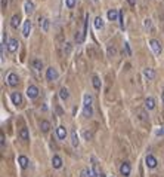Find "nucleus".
<instances>
[{"instance_id":"f257e3e1","label":"nucleus","mask_w":164,"mask_h":177,"mask_svg":"<svg viewBox=\"0 0 164 177\" xmlns=\"http://www.w3.org/2000/svg\"><path fill=\"white\" fill-rule=\"evenodd\" d=\"M83 115L86 118H90L93 115V98L90 94L83 95Z\"/></svg>"},{"instance_id":"f03ea898","label":"nucleus","mask_w":164,"mask_h":177,"mask_svg":"<svg viewBox=\"0 0 164 177\" xmlns=\"http://www.w3.org/2000/svg\"><path fill=\"white\" fill-rule=\"evenodd\" d=\"M27 95H28V98H37L39 97V88L37 86H34V85H30L28 88H27Z\"/></svg>"},{"instance_id":"7ed1b4c3","label":"nucleus","mask_w":164,"mask_h":177,"mask_svg":"<svg viewBox=\"0 0 164 177\" xmlns=\"http://www.w3.org/2000/svg\"><path fill=\"white\" fill-rule=\"evenodd\" d=\"M149 45H151V48H152V51H154V54L155 55H160L161 54V43L158 42V40H155V39H151L149 40Z\"/></svg>"},{"instance_id":"20e7f679","label":"nucleus","mask_w":164,"mask_h":177,"mask_svg":"<svg viewBox=\"0 0 164 177\" xmlns=\"http://www.w3.org/2000/svg\"><path fill=\"white\" fill-rule=\"evenodd\" d=\"M46 79L47 80H56L58 79V71H56L55 67H49L46 70Z\"/></svg>"},{"instance_id":"39448f33","label":"nucleus","mask_w":164,"mask_h":177,"mask_svg":"<svg viewBox=\"0 0 164 177\" xmlns=\"http://www.w3.org/2000/svg\"><path fill=\"white\" fill-rule=\"evenodd\" d=\"M130 171H132L130 164H129V162H123V164H121V167H120V173H121V176L129 177V176H130Z\"/></svg>"},{"instance_id":"423d86ee","label":"nucleus","mask_w":164,"mask_h":177,"mask_svg":"<svg viewBox=\"0 0 164 177\" xmlns=\"http://www.w3.org/2000/svg\"><path fill=\"white\" fill-rule=\"evenodd\" d=\"M18 46H19V42H18L17 39H9V42H8V49H9V52H17V51H18Z\"/></svg>"},{"instance_id":"0eeeda50","label":"nucleus","mask_w":164,"mask_h":177,"mask_svg":"<svg viewBox=\"0 0 164 177\" xmlns=\"http://www.w3.org/2000/svg\"><path fill=\"white\" fill-rule=\"evenodd\" d=\"M145 162H146V167L148 168H155L157 167V159H155V156H152V155H148L146 158H145Z\"/></svg>"},{"instance_id":"6e6552de","label":"nucleus","mask_w":164,"mask_h":177,"mask_svg":"<svg viewBox=\"0 0 164 177\" xmlns=\"http://www.w3.org/2000/svg\"><path fill=\"white\" fill-rule=\"evenodd\" d=\"M24 11L27 15H31L34 12V3L31 2V0H25V3H24Z\"/></svg>"},{"instance_id":"1a4fd4ad","label":"nucleus","mask_w":164,"mask_h":177,"mask_svg":"<svg viewBox=\"0 0 164 177\" xmlns=\"http://www.w3.org/2000/svg\"><path fill=\"white\" fill-rule=\"evenodd\" d=\"M31 21L30 20H27V21H24V28H22V34H24V37H28L30 36V33H31Z\"/></svg>"},{"instance_id":"9d476101","label":"nucleus","mask_w":164,"mask_h":177,"mask_svg":"<svg viewBox=\"0 0 164 177\" xmlns=\"http://www.w3.org/2000/svg\"><path fill=\"white\" fill-rule=\"evenodd\" d=\"M106 15H108V20H109V21H117L118 17H120V11H117V9H109Z\"/></svg>"},{"instance_id":"9b49d317","label":"nucleus","mask_w":164,"mask_h":177,"mask_svg":"<svg viewBox=\"0 0 164 177\" xmlns=\"http://www.w3.org/2000/svg\"><path fill=\"white\" fill-rule=\"evenodd\" d=\"M11 98H12V103H14V104H17V106L22 104V95H21V93H12Z\"/></svg>"},{"instance_id":"f8f14e48","label":"nucleus","mask_w":164,"mask_h":177,"mask_svg":"<svg viewBox=\"0 0 164 177\" xmlns=\"http://www.w3.org/2000/svg\"><path fill=\"white\" fill-rule=\"evenodd\" d=\"M143 76H145L148 80H152V79L155 77V71H154L151 67H146V68H143Z\"/></svg>"},{"instance_id":"ddd939ff","label":"nucleus","mask_w":164,"mask_h":177,"mask_svg":"<svg viewBox=\"0 0 164 177\" xmlns=\"http://www.w3.org/2000/svg\"><path fill=\"white\" fill-rule=\"evenodd\" d=\"M18 76L15 74V73H9V76H8V83L11 85V86H17L18 85Z\"/></svg>"},{"instance_id":"4468645a","label":"nucleus","mask_w":164,"mask_h":177,"mask_svg":"<svg viewBox=\"0 0 164 177\" xmlns=\"http://www.w3.org/2000/svg\"><path fill=\"white\" fill-rule=\"evenodd\" d=\"M39 24H40V28L46 33L47 30H49V20H46V18H39Z\"/></svg>"},{"instance_id":"2eb2a0df","label":"nucleus","mask_w":164,"mask_h":177,"mask_svg":"<svg viewBox=\"0 0 164 177\" xmlns=\"http://www.w3.org/2000/svg\"><path fill=\"white\" fill-rule=\"evenodd\" d=\"M56 134H58V138L59 140H65V137H67V130H65V127H58L56 128Z\"/></svg>"},{"instance_id":"dca6fc26","label":"nucleus","mask_w":164,"mask_h":177,"mask_svg":"<svg viewBox=\"0 0 164 177\" xmlns=\"http://www.w3.org/2000/svg\"><path fill=\"white\" fill-rule=\"evenodd\" d=\"M52 165H53V168H56V170H59V168L62 167V159H61V156H58V155H55V156L52 158Z\"/></svg>"},{"instance_id":"f3484780","label":"nucleus","mask_w":164,"mask_h":177,"mask_svg":"<svg viewBox=\"0 0 164 177\" xmlns=\"http://www.w3.org/2000/svg\"><path fill=\"white\" fill-rule=\"evenodd\" d=\"M145 107H146L148 110H152V109H155V100H154L152 97H148V98L145 100Z\"/></svg>"},{"instance_id":"a211bd4d","label":"nucleus","mask_w":164,"mask_h":177,"mask_svg":"<svg viewBox=\"0 0 164 177\" xmlns=\"http://www.w3.org/2000/svg\"><path fill=\"white\" fill-rule=\"evenodd\" d=\"M78 143H80V140H78L77 131H76V130H73V131H71V144H73L74 147H77V146H78Z\"/></svg>"},{"instance_id":"6ab92c4d","label":"nucleus","mask_w":164,"mask_h":177,"mask_svg":"<svg viewBox=\"0 0 164 177\" xmlns=\"http://www.w3.org/2000/svg\"><path fill=\"white\" fill-rule=\"evenodd\" d=\"M92 167H93L92 177H98V176H99V170H98V162H96V158H95V156H92Z\"/></svg>"},{"instance_id":"aec40b11","label":"nucleus","mask_w":164,"mask_h":177,"mask_svg":"<svg viewBox=\"0 0 164 177\" xmlns=\"http://www.w3.org/2000/svg\"><path fill=\"white\" fill-rule=\"evenodd\" d=\"M19 23H21V17H19V15H14V17L11 18V25H12V28H18Z\"/></svg>"},{"instance_id":"412c9836","label":"nucleus","mask_w":164,"mask_h":177,"mask_svg":"<svg viewBox=\"0 0 164 177\" xmlns=\"http://www.w3.org/2000/svg\"><path fill=\"white\" fill-rule=\"evenodd\" d=\"M31 64H33V68H34V70H42V68H43V61H42L40 58H34Z\"/></svg>"},{"instance_id":"4be33fe9","label":"nucleus","mask_w":164,"mask_h":177,"mask_svg":"<svg viewBox=\"0 0 164 177\" xmlns=\"http://www.w3.org/2000/svg\"><path fill=\"white\" fill-rule=\"evenodd\" d=\"M18 162H19L21 168H27V167H28V164H30L28 158H27V156H24V155H21V156L18 158Z\"/></svg>"},{"instance_id":"5701e85b","label":"nucleus","mask_w":164,"mask_h":177,"mask_svg":"<svg viewBox=\"0 0 164 177\" xmlns=\"http://www.w3.org/2000/svg\"><path fill=\"white\" fill-rule=\"evenodd\" d=\"M95 28H98V30L104 28V20H102V17H96L95 18Z\"/></svg>"},{"instance_id":"b1692460","label":"nucleus","mask_w":164,"mask_h":177,"mask_svg":"<svg viewBox=\"0 0 164 177\" xmlns=\"http://www.w3.org/2000/svg\"><path fill=\"white\" fill-rule=\"evenodd\" d=\"M49 128H50V122H49V121H42V122H40V130H42L43 133H47Z\"/></svg>"},{"instance_id":"393cba45","label":"nucleus","mask_w":164,"mask_h":177,"mask_svg":"<svg viewBox=\"0 0 164 177\" xmlns=\"http://www.w3.org/2000/svg\"><path fill=\"white\" fill-rule=\"evenodd\" d=\"M19 137H21V140H24V141L30 140V134H28V130H27V128H22V130H21V133H19Z\"/></svg>"},{"instance_id":"a878e982","label":"nucleus","mask_w":164,"mask_h":177,"mask_svg":"<svg viewBox=\"0 0 164 177\" xmlns=\"http://www.w3.org/2000/svg\"><path fill=\"white\" fill-rule=\"evenodd\" d=\"M59 97H61V100H68V97H70V94H68V90L67 88H61V91H59Z\"/></svg>"},{"instance_id":"bb28decb","label":"nucleus","mask_w":164,"mask_h":177,"mask_svg":"<svg viewBox=\"0 0 164 177\" xmlns=\"http://www.w3.org/2000/svg\"><path fill=\"white\" fill-rule=\"evenodd\" d=\"M80 177H92V171L89 168H83L80 173Z\"/></svg>"},{"instance_id":"cd10ccee","label":"nucleus","mask_w":164,"mask_h":177,"mask_svg":"<svg viewBox=\"0 0 164 177\" xmlns=\"http://www.w3.org/2000/svg\"><path fill=\"white\" fill-rule=\"evenodd\" d=\"M93 86H95V90H101V80H99V77L98 76H93Z\"/></svg>"},{"instance_id":"c85d7f7f","label":"nucleus","mask_w":164,"mask_h":177,"mask_svg":"<svg viewBox=\"0 0 164 177\" xmlns=\"http://www.w3.org/2000/svg\"><path fill=\"white\" fill-rule=\"evenodd\" d=\"M115 54H117V49H115V46H108V57H115Z\"/></svg>"},{"instance_id":"c756f323","label":"nucleus","mask_w":164,"mask_h":177,"mask_svg":"<svg viewBox=\"0 0 164 177\" xmlns=\"http://www.w3.org/2000/svg\"><path fill=\"white\" fill-rule=\"evenodd\" d=\"M76 2H77V0H65V3H67V8L73 9V8L76 6Z\"/></svg>"},{"instance_id":"7c9ffc66","label":"nucleus","mask_w":164,"mask_h":177,"mask_svg":"<svg viewBox=\"0 0 164 177\" xmlns=\"http://www.w3.org/2000/svg\"><path fill=\"white\" fill-rule=\"evenodd\" d=\"M118 21H120V27L124 28V14L120 11V17H118Z\"/></svg>"},{"instance_id":"2f4dec72","label":"nucleus","mask_w":164,"mask_h":177,"mask_svg":"<svg viewBox=\"0 0 164 177\" xmlns=\"http://www.w3.org/2000/svg\"><path fill=\"white\" fill-rule=\"evenodd\" d=\"M0 146H2V149L5 147V134L0 133Z\"/></svg>"},{"instance_id":"473e14b6","label":"nucleus","mask_w":164,"mask_h":177,"mask_svg":"<svg viewBox=\"0 0 164 177\" xmlns=\"http://www.w3.org/2000/svg\"><path fill=\"white\" fill-rule=\"evenodd\" d=\"M92 135H93V134H92L90 131H84V138H86V140H92Z\"/></svg>"},{"instance_id":"72a5a7b5","label":"nucleus","mask_w":164,"mask_h":177,"mask_svg":"<svg viewBox=\"0 0 164 177\" xmlns=\"http://www.w3.org/2000/svg\"><path fill=\"white\" fill-rule=\"evenodd\" d=\"M143 25H145V28H151V20L146 18V20L143 21Z\"/></svg>"},{"instance_id":"f704fd0d","label":"nucleus","mask_w":164,"mask_h":177,"mask_svg":"<svg viewBox=\"0 0 164 177\" xmlns=\"http://www.w3.org/2000/svg\"><path fill=\"white\" fill-rule=\"evenodd\" d=\"M6 6H8V0H2V8L6 9Z\"/></svg>"},{"instance_id":"c9c22d12","label":"nucleus","mask_w":164,"mask_h":177,"mask_svg":"<svg viewBox=\"0 0 164 177\" xmlns=\"http://www.w3.org/2000/svg\"><path fill=\"white\" fill-rule=\"evenodd\" d=\"M124 46H126V51H127V55H130L132 52H130V48H129V43H124Z\"/></svg>"},{"instance_id":"e433bc0d","label":"nucleus","mask_w":164,"mask_h":177,"mask_svg":"<svg viewBox=\"0 0 164 177\" xmlns=\"http://www.w3.org/2000/svg\"><path fill=\"white\" fill-rule=\"evenodd\" d=\"M129 3H130L132 6H135V5H136V0H129Z\"/></svg>"},{"instance_id":"4c0bfd02","label":"nucleus","mask_w":164,"mask_h":177,"mask_svg":"<svg viewBox=\"0 0 164 177\" xmlns=\"http://www.w3.org/2000/svg\"><path fill=\"white\" fill-rule=\"evenodd\" d=\"M99 177H105V174H99Z\"/></svg>"},{"instance_id":"58836bf2","label":"nucleus","mask_w":164,"mask_h":177,"mask_svg":"<svg viewBox=\"0 0 164 177\" xmlns=\"http://www.w3.org/2000/svg\"><path fill=\"white\" fill-rule=\"evenodd\" d=\"M163 103H164V93H163Z\"/></svg>"},{"instance_id":"ea45409f","label":"nucleus","mask_w":164,"mask_h":177,"mask_svg":"<svg viewBox=\"0 0 164 177\" xmlns=\"http://www.w3.org/2000/svg\"><path fill=\"white\" fill-rule=\"evenodd\" d=\"M95 2H98V0H95Z\"/></svg>"},{"instance_id":"a19ab883","label":"nucleus","mask_w":164,"mask_h":177,"mask_svg":"<svg viewBox=\"0 0 164 177\" xmlns=\"http://www.w3.org/2000/svg\"><path fill=\"white\" fill-rule=\"evenodd\" d=\"M111 177H114V176H111Z\"/></svg>"}]
</instances>
